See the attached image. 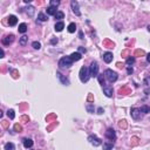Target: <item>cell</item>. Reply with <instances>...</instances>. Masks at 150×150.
<instances>
[{"instance_id":"44dd1931","label":"cell","mask_w":150,"mask_h":150,"mask_svg":"<svg viewBox=\"0 0 150 150\" xmlns=\"http://www.w3.org/2000/svg\"><path fill=\"white\" fill-rule=\"evenodd\" d=\"M75 29H76V25H75L74 22L69 23V26H68V32H69V33H74Z\"/></svg>"},{"instance_id":"2e32d148","label":"cell","mask_w":150,"mask_h":150,"mask_svg":"<svg viewBox=\"0 0 150 150\" xmlns=\"http://www.w3.org/2000/svg\"><path fill=\"white\" fill-rule=\"evenodd\" d=\"M56 13H58L56 7H52V6H49V7L47 8V14H48V15H55Z\"/></svg>"},{"instance_id":"f6af8a7d","label":"cell","mask_w":150,"mask_h":150,"mask_svg":"<svg viewBox=\"0 0 150 150\" xmlns=\"http://www.w3.org/2000/svg\"><path fill=\"white\" fill-rule=\"evenodd\" d=\"M147 61H148V62L150 63V53L148 54V55H147Z\"/></svg>"},{"instance_id":"9c48e42d","label":"cell","mask_w":150,"mask_h":150,"mask_svg":"<svg viewBox=\"0 0 150 150\" xmlns=\"http://www.w3.org/2000/svg\"><path fill=\"white\" fill-rule=\"evenodd\" d=\"M141 109H139V108H133L131 109V116H133V119L135 120H139L140 117H141Z\"/></svg>"},{"instance_id":"ab89813d","label":"cell","mask_w":150,"mask_h":150,"mask_svg":"<svg viewBox=\"0 0 150 150\" xmlns=\"http://www.w3.org/2000/svg\"><path fill=\"white\" fill-rule=\"evenodd\" d=\"M2 126H4L5 128H7V127H8V123H7V121H2Z\"/></svg>"},{"instance_id":"8fae6325","label":"cell","mask_w":150,"mask_h":150,"mask_svg":"<svg viewBox=\"0 0 150 150\" xmlns=\"http://www.w3.org/2000/svg\"><path fill=\"white\" fill-rule=\"evenodd\" d=\"M103 60L104 62H107V63H110L113 61V53L110 52H107V53L103 54Z\"/></svg>"},{"instance_id":"f35d334b","label":"cell","mask_w":150,"mask_h":150,"mask_svg":"<svg viewBox=\"0 0 150 150\" xmlns=\"http://www.w3.org/2000/svg\"><path fill=\"white\" fill-rule=\"evenodd\" d=\"M87 52V49H86L85 47H79V53H86Z\"/></svg>"},{"instance_id":"7dc6e473","label":"cell","mask_w":150,"mask_h":150,"mask_svg":"<svg viewBox=\"0 0 150 150\" xmlns=\"http://www.w3.org/2000/svg\"><path fill=\"white\" fill-rule=\"evenodd\" d=\"M4 55H5V53H4V49H1V58H4Z\"/></svg>"},{"instance_id":"74e56055","label":"cell","mask_w":150,"mask_h":150,"mask_svg":"<svg viewBox=\"0 0 150 150\" xmlns=\"http://www.w3.org/2000/svg\"><path fill=\"white\" fill-rule=\"evenodd\" d=\"M135 55H144V52L142 49H137L135 52Z\"/></svg>"},{"instance_id":"7bdbcfd3","label":"cell","mask_w":150,"mask_h":150,"mask_svg":"<svg viewBox=\"0 0 150 150\" xmlns=\"http://www.w3.org/2000/svg\"><path fill=\"white\" fill-rule=\"evenodd\" d=\"M50 42L53 43V45H54V43H56V42H58V39H53V40H52Z\"/></svg>"},{"instance_id":"e0dca14e","label":"cell","mask_w":150,"mask_h":150,"mask_svg":"<svg viewBox=\"0 0 150 150\" xmlns=\"http://www.w3.org/2000/svg\"><path fill=\"white\" fill-rule=\"evenodd\" d=\"M63 27H65V23L62 22V21H59V22L55 23V31L56 32H61L63 29Z\"/></svg>"},{"instance_id":"83f0119b","label":"cell","mask_w":150,"mask_h":150,"mask_svg":"<svg viewBox=\"0 0 150 150\" xmlns=\"http://www.w3.org/2000/svg\"><path fill=\"white\" fill-rule=\"evenodd\" d=\"M141 112L144 114H148V113H150V108L148 106H143V107H141Z\"/></svg>"},{"instance_id":"d4e9b609","label":"cell","mask_w":150,"mask_h":150,"mask_svg":"<svg viewBox=\"0 0 150 150\" xmlns=\"http://www.w3.org/2000/svg\"><path fill=\"white\" fill-rule=\"evenodd\" d=\"M55 19L56 20H61V19H63V16H65V14H63V12H60V11H58V13L55 14Z\"/></svg>"},{"instance_id":"7c38bea8","label":"cell","mask_w":150,"mask_h":150,"mask_svg":"<svg viewBox=\"0 0 150 150\" xmlns=\"http://www.w3.org/2000/svg\"><path fill=\"white\" fill-rule=\"evenodd\" d=\"M18 22V18L15 15H9L8 16V25L9 26H15Z\"/></svg>"},{"instance_id":"3957f363","label":"cell","mask_w":150,"mask_h":150,"mask_svg":"<svg viewBox=\"0 0 150 150\" xmlns=\"http://www.w3.org/2000/svg\"><path fill=\"white\" fill-rule=\"evenodd\" d=\"M104 76L107 77V80L109 81V82H115L116 80H117V73L116 72H114V70L112 69H107L106 72H104Z\"/></svg>"},{"instance_id":"e575fe53","label":"cell","mask_w":150,"mask_h":150,"mask_svg":"<svg viewBox=\"0 0 150 150\" xmlns=\"http://www.w3.org/2000/svg\"><path fill=\"white\" fill-rule=\"evenodd\" d=\"M133 72H134L133 67H131V66H128V67H127V73H128V75H131V74H133Z\"/></svg>"},{"instance_id":"ba28073f","label":"cell","mask_w":150,"mask_h":150,"mask_svg":"<svg viewBox=\"0 0 150 150\" xmlns=\"http://www.w3.org/2000/svg\"><path fill=\"white\" fill-rule=\"evenodd\" d=\"M13 41H14V35L13 34L7 35V36H5V38L2 39V43H4V46H9Z\"/></svg>"},{"instance_id":"30bf717a","label":"cell","mask_w":150,"mask_h":150,"mask_svg":"<svg viewBox=\"0 0 150 150\" xmlns=\"http://www.w3.org/2000/svg\"><path fill=\"white\" fill-rule=\"evenodd\" d=\"M102 88H103V93L106 94V96H108V97L113 96V88L112 87H109V86H103Z\"/></svg>"},{"instance_id":"5bb4252c","label":"cell","mask_w":150,"mask_h":150,"mask_svg":"<svg viewBox=\"0 0 150 150\" xmlns=\"http://www.w3.org/2000/svg\"><path fill=\"white\" fill-rule=\"evenodd\" d=\"M81 54L79 53V52H75V53H72L70 54V59L73 60V61H79V60H81Z\"/></svg>"},{"instance_id":"836d02e7","label":"cell","mask_w":150,"mask_h":150,"mask_svg":"<svg viewBox=\"0 0 150 150\" xmlns=\"http://www.w3.org/2000/svg\"><path fill=\"white\" fill-rule=\"evenodd\" d=\"M14 130L18 131V133H21V131H22V127H21L20 124H15V126H14Z\"/></svg>"},{"instance_id":"681fc988","label":"cell","mask_w":150,"mask_h":150,"mask_svg":"<svg viewBox=\"0 0 150 150\" xmlns=\"http://www.w3.org/2000/svg\"><path fill=\"white\" fill-rule=\"evenodd\" d=\"M148 31H149V32H150V26H148Z\"/></svg>"},{"instance_id":"60d3db41","label":"cell","mask_w":150,"mask_h":150,"mask_svg":"<svg viewBox=\"0 0 150 150\" xmlns=\"http://www.w3.org/2000/svg\"><path fill=\"white\" fill-rule=\"evenodd\" d=\"M102 113H103V109H102V108H99V109H97V114H102Z\"/></svg>"},{"instance_id":"ee69618b","label":"cell","mask_w":150,"mask_h":150,"mask_svg":"<svg viewBox=\"0 0 150 150\" xmlns=\"http://www.w3.org/2000/svg\"><path fill=\"white\" fill-rule=\"evenodd\" d=\"M88 100L90 101V102H92V101H93V95H92V94H89V96H88Z\"/></svg>"},{"instance_id":"6da1fadb","label":"cell","mask_w":150,"mask_h":150,"mask_svg":"<svg viewBox=\"0 0 150 150\" xmlns=\"http://www.w3.org/2000/svg\"><path fill=\"white\" fill-rule=\"evenodd\" d=\"M80 80L81 82H83V83H86V82H88L89 77H90V73H89V68H87V67H81L80 69Z\"/></svg>"},{"instance_id":"5b68a950","label":"cell","mask_w":150,"mask_h":150,"mask_svg":"<svg viewBox=\"0 0 150 150\" xmlns=\"http://www.w3.org/2000/svg\"><path fill=\"white\" fill-rule=\"evenodd\" d=\"M88 141L92 143L94 147H99V146H101V144H102V141H101L99 137H96L95 135H90V136L88 137Z\"/></svg>"},{"instance_id":"52a82bcc","label":"cell","mask_w":150,"mask_h":150,"mask_svg":"<svg viewBox=\"0 0 150 150\" xmlns=\"http://www.w3.org/2000/svg\"><path fill=\"white\" fill-rule=\"evenodd\" d=\"M70 6H72V9H73L74 14L77 15V16H80L81 15V12H80V9H79V4H77V1L73 0V1L70 2Z\"/></svg>"},{"instance_id":"8d00e7d4","label":"cell","mask_w":150,"mask_h":150,"mask_svg":"<svg viewBox=\"0 0 150 150\" xmlns=\"http://www.w3.org/2000/svg\"><path fill=\"white\" fill-rule=\"evenodd\" d=\"M131 141H133V146L139 144V139H137V137H133V139H131Z\"/></svg>"},{"instance_id":"ac0fdd59","label":"cell","mask_w":150,"mask_h":150,"mask_svg":"<svg viewBox=\"0 0 150 150\" xmlns=\"http://www.w3.org/2000/svg\"><path fill=\"white\" fill-rule=\"evenodd\" d=\"M18 29H19L20 33H26V32H27V25H26V23H20Z\"/></svg>"},{"instance_id":"f1b7e54d","label":"cell","mask_w":150,"mask_h":150,"mask_svg":"<svg viewBox=\"0 0 150 150\" xmlns=\"http://www.w3.org/2000/svg\"><path fill=\"white\" fill-rule=\"evenodd\" d=\"M32 46H33L34 49H40V48H41V43L38 42V41H34V42L32 43Z\"/></svg>"},{"instance_id":"b9f144b4","label":"cell","mask_w":150,"mask_h":150,"mask_svg":"<svg viewBox=\"0 0 150 150\" xmlns=\"http://www.w3.org/2000/svg\"><path fill=\"white\" fill-rule=\"evenodd\" d=\"M21 120H22V121H28V117H26V116H22V117H21Z\"/></svg>"},{"instance_id":"7402d4cb","label":"cell","mask_w":150,"mask_h":150,"mask_svg":"<svg viewBox=\"0 0 150 150\" xmlns=\"http://www.w3.org/2000/svg\"><path fill=\"white\" fill-rule=\"evenodd\" d=\"M38 18L40 21H47V20H48V16H47L46 14H43V13H39Z\"/></svg>"},{"instance_id":"4316f807","label":"cell","mask_w":150,"mask_h":150,"mask_svg":"<svg viewBox=\"0 0 150 150\" xmlns=\"http://www.w3.org/2000/svg\"><path fill=\"white\" fill-rule=\"evenodd\" d=\"M133 63H135V58H134V56H129V58L127 59V65L131 66Z\"/></svg>"},{"instance_id":"d590c367","label":"cell","mask_w":150,"mask_h":150,"mask_svg":"<svg viewBox=\"0 0 150 150\" xmlns=\"http://www.w3.org/2000/svg\"><path fill=\"white\" fill-rule=\"evenodd\" d=\"M103 43H104V45H107V46H109V48H113V46H114V43L110 42L109 40H106V41H104Z\"/></svg>"},{"instance_id":"1f68e13d","label":"cell","mask_w":150,"mask_h":150,"mask_svg":"<svg viewBox=\"0 0 150 150\" xmlns=\"http://www.w3.org/2000/svg\"><path fill=\"white\" fill-rule=\"evenodd\" d=\"M87 110H88L89 113H90V114H93V113H94V106H93V104H87Z\"/></svg>"},{"instance_id":"c3c4849f","label":"cell","mask_w":150,"mask_h":150,"mask_svg":"<svg viewBox=\"0 0 150 150\" xmlns=\"http://www.w3.org/2000/svg\"><path fill=\"white\" fill-rule=\"evenodd\" d=\"M23 1H25V2H26V4H29V2H31L32 0H23Z\"/></svg>"},{"instance_id":"f546056e","label":"cell","mask_w":150,"mask_h":150,"mask_svg":"<svg viewBox=\"0 0 150 150\" xmlns=\"http://www.w3.org/2000/svg\"><path fill=\"white\" fill-rule=\"evenodd\" d=\"M119 126H120V128H127V121L126 120H122V121H120L119 122Z\"/></svg>"},{"instance_id":"bcb514c9","label":"cell","mask_w":150,"mask_h":150,"mask_svg":"<svg viewBox=\"0 0 150 150\" xmlns=\"http://www.w3.org/2000/svg\"><path fill=\"white\" fill-rule=\"evenodd\" d=\"M79 36H80V39H83V34H82V32H79Z\"/></svg>"},{"instance_id":"d6a6232c","label":"cell","mask_w":150,"mask_h":150,"mask_svg":"<svg viewBox=\"0 0 150 150\" xmlns=\"http://www.w3.org/2000/svg\"><path fill=\"white\" fill-rule=\"evenodd\" d=\"M97 77H99V81H100V83L102 85V87H103V86H106V85H104V77H103V74L99 75Z\"/></svg>"},{"instance_id":"484cf974","label":"cell","mask_w":150,"mask_h":150,"mask_svg":"<svg viewBox=\"0 0 150 150\" xmlns=\"http://www.w3.org/2000/svg\"><path fill=\"white\" fill-rule=\"evenodd\" d=\"M7 116L9 117L11 120H13L14 117H15V114H14V110L13 109H8V112H7Z\"/></svg>"},{"instance_id":"277c9868","label":"cell","mask_w":150,"mask_h":150,"mask_svg":"<svg viewBox=\"0 0 150 150\" xmlns=\"http://www.w3.org/2000/svg\"><path fill=\"white\" fill-rule=\"evenodd\" d=\"M89 73H90V76L93 77H96L99 76V65L97 62H92V65L89 67Z\"/></svg>"},{"instance_id":"9a60e30c","label":"cell","mask_w":150,"mask_h":150,"mask_svg":"<svg viewBox=\"0 0 150 150\" xmlns=\"http://www.w3.org/2000/svg\"><path fill=\"white\" fill-rule=\"evenodd\" d=\"M23 147L25 148H32L33 147V141L31 139H23Z\"/></svg>"},{"instance_id":"7a4b0ae2","label":"cell","mask_w":150,"mask_h":150,"mask_svg":"<svg viewBox=\"0 0 150 150\" xmlns=\"http://www.w3.org/2000/svg\"><path fill=\"white\" fill-rule=\"evenodd\" d=\"M73 60L70 59V56H63L62 59H60V61H59V66L61 67V68H69L70 66L73 65Z\"/></svg>"},{"instance_id":"4dcf8cb0","label":"cell","mask_w":150,"mask_h":150,"mask_svg":"<svg viewBox=\"0 0 150 150\" xmlns=\"http://www.w3.org/2000/svg\"><path fill=\"white\" fill-rule=\"evenodd\" d=\"M49 4H50V6H52V7H56V6H59L60 1H58V0H52Z\"/></svg>"},{"instance_id":"d6986e66","label":"cell","mask_w":150,"mask_h":150,"mask_svg":"<svg viewBox=\"0 0 150 150\" xmlns=\"http://www.w3.org/2000/svg\"><path fill=\"white\" fill-rule=\"evenodd\" d=\"M5 149H6V150H15V146H14L13 143L8 142V143L5 144Z\"/></svg>"},{"instance_id":"4fadbf2b","label":"cell","mask_w":150,"mask_h":150,"mask_svg":"<svg viewBox=\"0 0 150 150\" xmlns=\"http://www.w3.org/2000/svg\"><path fill=\"white\" fill-rule=\"evenodd\" d=\"M56 76H58L59 79L61 80V82L63 83V85H66V86H67V85H69V80H68L67 77L63 76V75H62L61 73H56Z\"/></svg>"},{"instance_id":"603a6c76","label":"cell","mask_w":150,"mask_h":150,"mask_svg":"<svg viewBox=\"0 0 150 150\" xmlns=\"http://www.w3.org/2000/svg\"><path fill=\"white\" fill-rule=\"evenodd\" d=\"M26 9H27V14L29 16L34 15V7H33V6H29V7H27Z\"/></svg>"},{"instance_id":"ffe728a7","label":"cell","mask_w":150,"mask_h":150,"mask_svg":"<svg viewBox=\"0 0 150 150\" xmlns=\"http://www.w3.org/2000/svg\"><path fill=\"white\" fill-rule=\"evenodd\" d=\"M114 144L113 143H108V142H104L103 143V150H112Z\"/></svg>"},{"instance_id":"8992f818","label":"cell","mask_w":150,"mask_h":150,"mask_svg":"<svg viewBox=\"0 0 150 150\" xmlns=\"http://www.w3.org/2000/svg\"><path fill=\"white\" fill-rule=\"evenodd\" d=\"M106 137L110 141H115L116 140V134H115V130L113 128H109L107 131H106Z\"/></svg>"},{"instance_id":"cb8c5ba5","label":"cell","mask_w":150,"mask_h":150,"mask_svg":"<svg viewBox=\"0 0 150 150\" xmlns=\"http://www.w3.org/2000/svg\"><path fill=\"white\" fill-rule=\"evenodd\" d=\"M27 40H28V38H27L26 35H23V36H21V38H20L19 43L21 45V46H25V45H26V42H27Z\"/></svg>"}]
</instances>
